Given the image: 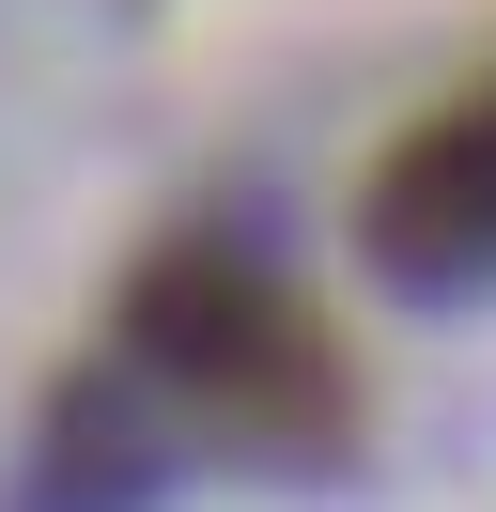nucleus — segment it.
I'll return each mask as SVG.
<instances>
[{
    "label": "nucleus",
    "instance_id": "obj_2",
    "mask_svg": "<svg viewBox=\"0 0 496 512\" xmlns=\"http://www.w3.org/2000/svg\"><path fill=\"white\" fill-rule=\"evenodd\" d=\"M357 233H372V264H388L403 295L496 280V78H481V94H450V109H419V125L388 140Z\"/></svg>",
    "mask_w": 496,
    "mask_h": 512
},
{
    "label": "nucleus",
    "instance_id": "obj_1",
    "mask_svg": "<svg viewBox=\"0 0 496 512\" xmlns=\"http://www.w3.org/2000/svg\"><path fill=\"white\" fill-rule=\"evenodd\" d=\"M124 357H140L186 419H233V435H279V450L341 435L326 326H310L264 264H233V249H171L155 264V280L124 295Z\"/></svg>",
    "mask_w": 496,
    "mask_h": 512
}]
</instances>
